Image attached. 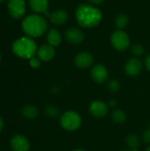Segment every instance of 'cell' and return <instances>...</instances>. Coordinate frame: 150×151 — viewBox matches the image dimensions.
Returning <instances> with one entry per match:
<instances>
[{"label":"cell","mask_w":150,"mask_h":151,"mask_svg":"<svg viewBox=\"0 0 150 151\" xmlns=\"http://www.w3.org/2000/svg\"><path fill=\"white\" fill-rule=\"evenodd\" d=\"M142 68H143L142 62L137 58H133L126 62L125 65V72L126 75L130 77H136L141 74Z\"/></svg>","instance_id":"obj_8"},{"label":"cell","mask_w":150,"mask_h":151,"mask_svg":"<svg viewBox=\"0 0 150 151\" xmlns=\"http://www.w3.org/2000/svg\"><path fill=\"white\" fill-rule=\"evenodd\" d=\"M129 22V19H128V16L125 13H120L118 14L117 17H116V19H115V24L117 26V27L120 30H122L123 28H125L127 24Z\"/></svg>","instance_id":"obj_20"},{"label":"cell","mask_w":150,"mask_h":151,"mask_svg":"<svg viewBox=\"0 0 150 151\" xmlns=\"http://www.w3.org/2000/svg\"><path fill=\"white\" fill-rule=\"evenodd\" d=\"M60 126L63 129L68 132H74L78 130L81 124V116L74 111H67L60 116Z\"/></svg>","instance_id":"obj_4"},{"label":"cell","mask_w":150,"mask_h":151,"mask_svg":"<svg viewBox=\"0 0 150 151\" xmlns=\"http://www.w3.org/2000/svg\"><path fill=\"white\" fill-rule=\"evenodd\" d=\"M38 58L42 61H50L56 54V50L50 44H43L37 50Z\"/></svg>","instance_id":"obj_13"},{"label":"cell","mask_w":150,"mask_h":151,"mask_svg":"<svg viewBox=\"0 0 150 151\" xmlns=\"http://www.w3.org/2000/svg\"><path fill=\"white\" fill-rule=\"evenodd\" d=\"M142 139L144 141L145 143L150 144V128L149 127L148 129H146L143 134H142Z\"/></svg>","instance_id":"obj_25"},{"label":"cell","mask_w":150,"mask_h":151,"mask_svg":"<svg viewBox=\"0 0 150 151\" xmlns=\"http://www.w3.org/2000/svg\"><path fill=\"white\" fill-rule=\"evenodd\" d=\"M111 43L118 51H125L130 46V37L123 30H116L111 34Z\"/></svg>","instance_id":"obj_5"},{"label":"cell","mask_w":150,"mask_h":151,"mask_svg":"<svg viewBox=\"0 0 150 151\" xmlns=\"http://www.w3.org/2000/svg\"><path fill=\"white\" fill-rule=\"evenodd\" d=\"M144 64H145V66H146L147 70L150 72V54L148 56V57H147V58H146Z\"/></svg>","instance_id":"obj_26"},{"label":"cell","mask_w":150,"mask_h":151,"mask_svg":"<svg viewBox=\"0 0 150 151\" xmlns=\"http://www.w3.org/2000/svg\"><path fill=\"white\" fill-rule=\"evenodd\" d=\"M108 69L102 64H96L91 70V78L96 83H103L108 80Z\"/></svg>","instance_id":"obj_9"},{"label":"cell","mask_w":150,"mask_h":151,"mask_svg":"<svg viewBox=\"0 0 150 151\" xmlns=\"http://www.w3.org/2000/svg\"><path fill=\"white\" fill-rule=\"evenodd\" d=\"M108 105H109V107H115L116 105H117V101L116 100H111L109 103H108Z\"/></svg>","instance_id":"obj_28"},{"label":"cell","mask_w":150,"mask_h":151,"mask_svg":"<svg viewBox=\"0 0 150 151\" xmlns=\"http://www.w3.org/2000/svg\"><path fill=\"white\" fill-rule=\"evenodd\" d=\"M126 144L130 150L138 151L141 146V138L136 134H130L126 137Z\"/></svg>","instance_id":"obj_18"},{"label":"cell","mask_w":150,"mask_h":151,"mask_svg":"<svg viewBox=\"0 0 150 151\" xmlns=\"http://www.w3.org/2000/svg\"><path fill=\"white\" fill-rule=\"evenodd\" d=\"M111 117L116 124H124L127 119L126 113L120 109H114L111 112Z\"/></svg>","instance_id":"obj_19"},{"label":"cell","mask_w":150,"mask_h":151,"mask_svg":"<svg viewBox=\"0 0 150 151\" xmlns=\"http://www.w3.org/2000/svg\"><path fill=\"white\" fill-rule=\"evenodd\" d=\"M108 89L111 93H116L120 89V84L117 80H111L108 82Z\"/></svg>","instance_id":"obj_23"},{"label":"cell","mask_w":150,"mask_h":151,"mask_svg":"<svg viewBox=\"0 0 150 151\" xmlns=\"http://www.w3.org/2000/svg\"><path fill=\"white\" fill-rule=\"evenodd\" d=\"M21 114L26 119H34L38 116L39 111H38V108L36 106L32 105V104H28V105L24 106L21 109Z\"/></svg>","instance_id":"obj_17"},{"label":"cell","mask_w":150,"mask_h":151,"mask_svg":"<svg viewBox=\"0 0 150 151\" xmlns=\"http://www.w3.org/2000/svg\"><path fill=\"white\" fill-rule=\"evenodd\" d=\"M75 17L78 24L81 27L92 28L100 24L103 19V13L100 9L86 4H81L78 6Z\"/></svg>","instance_id":"obj_1"},{"label":"cell","mask_w":150,"mask_h":151,"mask_svg":"<svg viewBox=\"0 0 150 151\" xmlns=\"http://www.w3.org/2000/svg\"><path fill=\"white\" fill-rule=\"evenodd\" d=\"M94 63V57L91 53L83 51L78 53L74 58V65L80 69L89 68Z\"/></svg>","instance_id":"obj_10"},{"label":"cell","mask_w":150,"mask_h":151,"mask_svg":"<svg viewBox=\"0 0 150 151\" xmlns=\"http://www.w3.org/2000/svg\"><path fill=\"white\" fill-rule=\"evenodd\" d=\"M0 61H1V55H0Z\"/></svg>","instance_id":"obj_34"},{"label":"cell","mask_w":150,"mask_h":151,"mask_svg":"<svg viewBox=\"0 0 150 151\" xmlns=\"http://www.w3.org/2000/svg\"><path fill=\"white\" fill-rule=\"evenodd\" d=\"M89 112L96 119H103L109 112V105L102 100H95L89 105Z\"/></svg>","instance_id":"obj_6"},{"label":"cell","mask_w":150,"mask_h":151,"mask_svg":"<svg viewBox=\"0 0 150 151\" xmlns=\"http://www.w3.org/2000/svg\"><path fill=\"white\" fill-rule=\"evenodd\" d=\"M124 151H133V150H124Z\"/></svg>","instance_id":"obj_33"},{"label":"cell","mask_w":150,"mask_h":151,"mask_svg":"<svg viewBox=\"0 0 150 151\" xmlns=\"http://www.w3.org/2000/svg\"><path fill=\"white\" fill-rule=\"evenodd\" d=\"M6 0H0V4H2V3H4V2H5Z\"/></svg>","instance_id":"obj_32"},{"label":"cell","mask_w":150,"mask_h":151,"mask_svg":"<svg viewBox=\"0 0 150 151\" xmlns=\"http://www.w3.org/2000/svg\"><path fill=\"white\" fill-rule=\"evenodd\" d=\"M23 31L31 37H40L48 29V22L45 18L38 14L27 16L22 21Z\"/></svg>","instance_id":"obj_2"},{"label":"cell","mask_w":150,"mask_h":151,"mask_svg":"<svg viewBox=\"0 0 150 151\" xmlns=\"http://www.w3.org/2000/svg\"><path fill=\"white\" fill-rule=\"evenodd\" d=\"M29 6L33 12L45 14L48 12L49 0H29Z\"/></svg>","instance_id":"obj_15"},{"label":"cell","mask_w":150,"mask_h":151,"mask_svg":"<svg viewBox=\"0 0 150 151\" xmlns=\"http://www.w3.org/2000/svg\"><path fill=\"white\" fill-rule=\"evenodd\" d=\"M47 41L51 46L57 47L62 42V35L58 30L55 28H50L47 33Z\"/></svg>","instance_id":"obj_16"},{"label":"cell","mask_w":150,"mask_h":151,"mask_svg":"<svg viewBox=\"0 0 150 151\" xmlns=\"http://www.w3.org/2000/svg\"><path fill=\"white\" fill-rule=\"evenodd\" d=\"M11 148L13 151H29L30 144L28 140L22 134L14 135L10 142Z\"/></svg>","instance_id":"obj_12"},{"label":"cell","mask_w":150,"mask_h":151,"mask_svg":"<svg viewBox=\"0 0 150 151\" xmlns=\"http://www.w3.org/2000/svg\"><path fill=\"white\" fill-rule=\"evenodd\" d=\"M73 151H87V150H81V149H78V150H73Z\"/></svg>","instance_id":"obj_30"},{"label":"cell","mask_w":150,"mask_h":151,"mask_svg":"<svg viewBox=\"0 0 150 151\" xmlns=\"http://www.w3.org/2000/svg\"><path fill=\"white\" fill-rule=\"evenodd\" d=\"M8 12L13 19H19L26 13L25 0H9Z\"/></svg>","instance_id":"obj_7"},{"label":"cell","mask_w":150,"mask_h":151,"mask_svg":"<svg viewBox=\"0 0 150 151\" xmlns=\"http://www.w3.org/2000/svg\"><path fill=\"white\" fill-rule=\"evenodd\" d=\"M13 53L21 58L30 59L37 53L36 42L30 37H21L13 42L11 45Z\"/></svg>","instance_id":"obj_3"},{"label":"cell","mask_w":150,"mask_h":151,"mask_svg":"<svg viewBox=\"0 0 150 151\" xmlns=\"http://www.w3.org/2000/svg\"><path fill=\"white\" fill-rule=\"evenodd\" d=\"M68 13L65 10H56L50 15V20L54 25H63L68 20Z\"/></svg>","instance_id":"obj_14"},{"label":"cell","mask_w":150,"mask_h":151,"mask_svg":"<svg viewBox=\"0 0 150 151\" xmlns=\"http://www.w3.org/2000/svg\"><path fill=\"white\" fill-rule=\"evenodd\" d=\"M44 112L49 118H51V119H56L60 116V111L58 107L52 105V104L46 106L44 109Z\"/></svg>","instance_id":"obj_21"},{"label":"cell","mask_w":150,"mask_h":151,"mask_svg":"<svg viewBox=\"0 0 150 151\" xmlns=\"http://www.w3.org/2000/svg\"><path fill=\"white\" fill-rule=\"evenodd\" d=\"M29 65H30V66L32 67V68H34V69H37V68H39L40 66H41V60L38 58H30V60H29Z\"/></svg>","instance_id":"obj_24"},{"label":"cell","mask_w":150,"mask_h":151,"mask_svg":"<svg viewBox=\"0 0 150 151\" xmlns=\"http://www.w3.org/2000/svg\"><path fill=\"white\" fill-rule=\"evenodd\" d=\"M3 127H4V120H3V119L0 117V132L2 131Z\"/></svg>","instance_id":"obj_29"},{"label":"cell","mask_w":150,"mask_h":151,"mask_svg":"<svg viewBox=\"0 0 150 151\" xmlns=\"http://www.w3.org/2000/svg\"><path fill=\"white\" fill-rule=\"evenodd\" d=\"M146 151H150V145L148 147V148H147V149H146Z\"/></svg>","instance_id":"obj_31"},{"label":"cell","mask_w":150,"mask_h":151,"mask_svg":"<svg viewBox=\"0 0 150 151\" xmlns=\"http://www.w3.org/2000/svg\"><path fill=\"white\" fill-rule=\"evenodd\" d=\"M92 4H101L104 0H88Z\"/></svg>","instance_id":"obj_27"},{"label":"cell","mask_w":150,"mask_h":151,"mask_svg":"<svg viewBox=\"0 0 150 151\" xmlns=\"http://www.w3.org/2000/svg\"><path fill=\"white\" fill-rule=\"evenodd\" d=\"M131 51H132V54L135 57H140L141 56L144 51H145V49L142 45L139 44V43H135L133 44L132 47H131Z\"/></svg>","instance_id":"obj_22"},{"label":"cell","mask_w":150,"mask_h":151,"mask_svg":"<svg viewBox=\"0 0 150 151\" xmlns=\"http://www.w3.org/2000/svg\"><path fill=\"white\" fill-rule=\"evenodd\" d=\"M65 37L69 43L80 44L85 39V35L77 27H69L65 32Z\"/></svg>","instance_id":"obj_11"}]
</instances>
